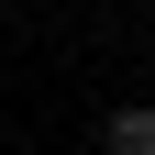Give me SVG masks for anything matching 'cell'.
<instances>
[{"instance_id":"cell-1","label":"cell","mask_w":155,"mask_h":155,"mask_svg":"<svg viewBox=\"0 0 155 155\" xmlns=\"http://www.w3.org/2000/svg\"><path fill=\"white\" fill-rule=\"evenodd\" d=\"M100 155H155V100H111L100 111Z\"/></svg>"}]
</instances>
